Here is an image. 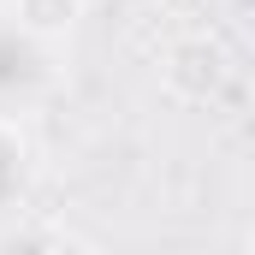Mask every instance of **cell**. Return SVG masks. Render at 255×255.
<instances>
[{"label":"cell","mask_w":255,"mask_h":255,"mask_svg":"<svg viewBox=\"0 0 255 255\" xmlns=\"http://www.w3.org/2000/svg\"><path fill=\"white\" fill-rule=\"evenodd\" d=\"M42 255H101V244H95V238H83V232H54Z\"/></svg>","instance_id":"4"},{"label":"cell","mask_w":255,"mask_h":255,"mask_svg":"<svg viewBox=\"0 0 255 255\" xmlns=\"http://www.w3.org/2000/svg\"><path fill=\"white\" fill-rule=\"evenodd\" d=\"M232 48L214 36V30H184V36H172L166 42V54H160V89L172 95V101H184V107H208L226 83H232Z\"/></svg>","instance_id":"1"},{"label":"cell","mask_w":255,"mask_h":255,"mask_svg":"<svg viewBox=\"0 0 255 255\" xmlns=\"http://www.w3.org/2000/svg\"><path fill=\"white\" fill-rule=\"evenodd\" d=\"M172 24H178V36L184 30H208V18H214V0H154Z\"/></svg>","instance_id":"3"},{"label":"cell","mask_w":255,"mask_h":255,"mask_svg":"<svg viewBox=\"0 0 255 255\" xmlns=\"http://www.w3.org/2000/svg\"><path fill=\"white\" fill-rule=\"evenodd\" d=\"M83 6H89V0H83Z\"/></svg>","instance_id":"6"},{"label":"cell","mask_w":255,"mask_h":255,"mask_svg":"<svg viewBox=\"0 0 255 255\" xmlns=\"http://www.w3.org/2000/svg\"><path fill=\"white\" fill-rule=\"evenodd\" d=\"M42 250H48V238H36V232H18L0 244V255H42Z\"/></svg>","instance_id":"5"},{"label":"cell","mask_w":255,"mask_h":255,"mask_svg":"<svg viewBox=\"0 0 255 255\" xmlns=\"http://www.w3.org/2000/svg\"><path fill=\"white\" fill-rule=\"evenodd\" d=\"M83 18V0H18V24L36 42H60L71 36V24Z\"/></svg>","instance_id":"2"}]
</instances>
